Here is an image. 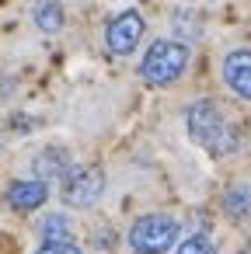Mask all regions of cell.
I'll use <instances>...</instances> for the list:
<instances>
[{"label": "cell", "mask_w": 251, "mask_h": 254, "mask_svg": "<svg viewBox=\"0 0 251 254\" xmlns=\"http://www.w3.org/2000/svg\"><path fill=\"white\" fill-rule=\"evenodd\" d=\"M174 254H220V251L213 247V240H209V237L195 233V237H185V240L178 244V251H174Z\"/></svg>", "instance_id": "4fadbf2b"}, {"label": "cell", "mask_w": 251, "mask_h": 254, "mask_svg": "<svg viewBox=\"0 0 251 254\" xmlns=\"http://www.w3.org/2000/svg\"><path fill=\"white\" fill-rule=\"evenodd\" d=\"M39 237H42V244H67V240L74 237L70 216H67V212H46V216L39 219Z\"/></svg>", "instance_id": "9c48e42d"}, {"label": "cell", "mask_w": 251, "mask_h": 254, "mask_svg": "<svg viewBox=\"0 0 251 254\" xmlns=\"http://www.w3.org/2000/svg\"><path fill=\"white\" fill-rule=\"evenodd\" d=\"M185 126L192 143H199L202 150H209L213 157H227L241 150V136L234 129V122L213 105V101H195L185 112Z\"/></svg>", "instance_id": "6da1fadb"}, {"label": "cell", "mask_w": 251, "mask_h": 254, "mask_svg": "<svg viewBox=\"0 0 251 254\" xmlns=\"http://www.w3.org/2000/svg\"><path fill=\"white\" fill-rule=\"evenodd\" d=\"M35 254H84V251H81L74 240H67V244H42Z\"/></svg>", "instance_id": "5bb4252c"}, {"label": "cell", "mask_w": 251, "mask_h": 254, "mask_svg": "<svg viewBox=\"0 0 251 254\" xmlns=\"http://www.w3.org/2000/svg\"><path fill=\"white\" fill-rule=\"evenodd\" d=\"M105 195V171L101 167H81L63 181V202L74 209H91Z\"/></svg>", "instance_id": "5b68a950"}, {"label": "cell", "mask_w": 251, "mask_h": 254, "mask_svg": "<svg viewBox=\"0 0 251 254\" xmlns=\"http://www.w3.org/2000/svg\"><path fill=\"white\" fill-rule=\"evenodd\" d=\"M223 212H227L230 219H244V216L251 212V191H248V188H230V191L223 195Z\"/></svg>", "instance_id": "7c38bea8"}, {"label": "cell", "mask_w": 251, "mask_h": 254, "mask_svg": "<svg viewBox=\"0 0 251 254\" xmlns=\"http://www.w3.org/2000/svg\"><path fill=\"white\" fill-rule=\"evenodd\" d=\"M188 42L181 39H157L147 53H143V63H140V77L150 84V87H171L174 80H181L185 66H188Z\"/></svg>", "instance_id": "7a4b0ae2"}, {"label": "cell", "mask_w": 251, "mask_h": 254, "mask_svg": "<svg viewBox=\"0 0 251 254\" xmlns=\"http://www.w3.org/2000/svg\"><path fill=\"white\" fill-rule=\"evenodd\" d=\"M49 198V181L42 178H18L7 185V205L14 212H35Z\"/></svg>", "instance_id": "8992f818"}, {"label": "cell", "mask_w": 251, "mask_h": 254, "mask_svg": "<svg viewBox=\"0 0 251 254\" xmlns=\"http://www.w3.org/2000/svg\"><path fill=\"white\" fill-rule=\"evenodd\" d=\"M32 18H35L39 32L56 35V32L63 28V7H60V0H39L35 11H32Z\"/></svg>", "instance_id": "30bf717a"}, {"label": "cell", "mask_w": 251, "mask_h": 254, "mask_svg": "<svg viewBox=\"0 0 251 254\" xmlns=\"http://www.w3.org/2000/svg\"><path fill=\"white\" fill-rule=\"evenodd\" d=\"M237 254H251V244H244V247H241V251H237Z\"/></svg>", "instance_id": "9a60e30c"}, {"label": "cell", "mask_w": 251, "mask_h": 254, "mask_svg": "<svg viewBox=\"0 0 251 254\" xmlns=\"http://www.w3.org/2000/svg\"><path fill=\"white\" fill-rule=\"evenodd\" d=\"M143 32H147V21L140 11H122L108 21L105 28V46L112 56H129L140 42H143Z\"/></svg>", "instance_id": "277c9868"}, {"label": "cell", "mask_w": 251, "mask_h": 254, "mask_svg": "<svg viewBox=\"0 0 251 254\" xmlns=\"http://www.w3.org/2000/svg\"><path fill=\"white\" fill-rule=\"evenodd\" d=\"M171 28H174V35H178L181 42H195V39L202 35V18H199V11H192V7H178L174 18H171Z\"/></svg>", "instance_id": "8fae6325"}, {"label": "cell", "mask_w": 251, "mask_h": 254, "mask_svg": "<svg viewBox=\"0 0 251 254\" xmlns=\"http://www.w3.org/2000/svg\"><path fill=\"white\" fill-rule=\"evenodd\" d=\"M181 223L167 212H147L129 226V247L133 254H164L178 244Z\"/></svg>", "instance_id": "3957f363"}, {"label": "cell", "mask_w": 251, "mask_h": 254, "mask_svg": "<svg viewBox=\"0 0 251 254\" xmlns=\"http://www.w3.org/2000/svg\"><path fill=\"white\" fill-rule=\"evenodd\" d=\"M223 84L237 98L251 101V49H234L223 56Z\"/></svg>", "instance_id": "52a82bcc"}, {"label": "cell", "mask_w": 251, "mask_h": 254, "mask_svg": "<svg viewBox=\"0 0 251 254\" xmlns=\"http://www.w3.org/2000/svg\"><path fill=\"white\" fill-rule=\"evenodd\" d=\"M32 174L42 178V181H53V178H70L74 174V160H70V150L63 146H46L35 153L32 160Z\"/></svg>", "instance_id": "ba28073f"}]
</instances>
